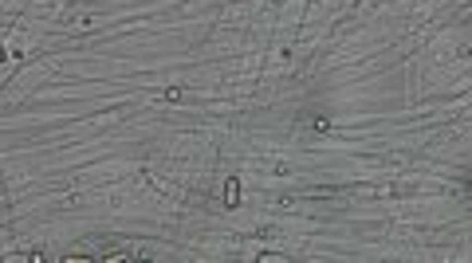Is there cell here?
<instances>
[{"instance_id": "cell-1", "label": "cell", "mask_w": 472, "mask_h": 263, "mask_svg": "<svg viewBox=\"0 0 472 263\" xmlns=\"http://www.w3.org/2000/svg\"><path fill=\"white\" fill-rule=\"evenodd\" d=\"M236 189H240V185H236V181H228V205H236V201H240V193H236Z\"/></svg>"}]
</instances>
